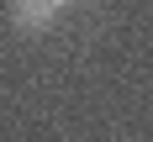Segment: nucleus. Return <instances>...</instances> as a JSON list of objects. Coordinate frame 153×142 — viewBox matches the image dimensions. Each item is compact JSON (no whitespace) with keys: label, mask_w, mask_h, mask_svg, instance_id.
I'll return each instance as SVG.
<instances>
[{"label":"nucleus","mask_w":153,"mask_h":142,"mask_svg":"<svg viewBox=\"0 0 153 142\" xmlns=\"http://www.w3.org/2000/svg\"><path fill=\"white\" fill-rule=\"evenodd\" d=\"M58 0H5V21H11L21 37H42V32H53V21H58Z\"/></svg>","instance_id":"nucleus-1"},{"label":"nucleus","mask_w":153,"mask_h":142,"mask_svg":"<svg viewBox=\"0 0 153 142\" xmlns=\"http://www.w3.org/2000/svg\"><path fill=\"white\" fill-rule=\"evenodd\" d=\"M58 5H90V0H58Z\"/></svg>","instance_id":"nucleus-2"}]
</instances>
